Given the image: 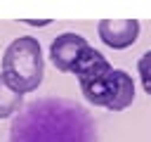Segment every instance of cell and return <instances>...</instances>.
I'll return each instance as SVG.
<instances>
[{"mask_svg":"<svg viewBox=\"0 0 151 142\" xmlns=\"http://www.w3.org/2000/svg\"><path fill=\"white\" fill-rule=\"evenodd\" d=\"M21 97L24 95L12 90L7 85V80L0 76V118H9L12 114H17L19 106H21Z\"/></svg>","mask_w":151,"mask_h":142,"instance_id":"8","label":"cell"},{"mask_svg":"<svg viewBox=\"0 0 151 142\" xmlns=\"http://www.w3.org/2000/svg\"><path fill=\"white\" fill-rule=\"evenodd\" d=\"M80 88H83L85 99L90 104H94V106L109 109V104L113 102V80H111V73L104 76V78H94V80H83Z\"/></svg>","mask_w":151,"mask_h":142,"instance_id":"7","label":"cell"},{"mask_svg":"<svg viewBox=\"0 0 151 142\" xmlns=\"http://www.w3.org/2000/svg\"><path fill=\"white\" fill-rule=\"evenodd\" d=\"M113 71V66L109 64V59L99 52V50H94L92 45L80 54V59L76 62V66H73V71L71 73H76L78 76V80L83 83V80H94V78H104V76H109Z\"/></svg>","mask_w":151,"mask_h":142,"instance_id":"5","label":"cell"},{"mask_svg":"<svg viewBox=\"0 0 151 142\" xmlns=\"http://www.w3.org/2000/svg\"><path fill=\"white\" fill-rule=\"evenodd\" d=\"M137 71H139V80L146 95H151V50H146L139 62H137Z\"/></svg>","mask_w":151,"mask_h":142,"instance_id":"9","label":"cell"},{"mask_svg":"<svg viewBox=\"0 0 151 142\" xmlns=\"http://www.w3.org/2000/svg\"><path fill=\"white\" fill-rule=\"evenodd\" d=\"M9 142H94V125L68 99H38L12 121Z\"/></svg>","mask_w":151,"mask_h":142,"instance_id":"1","label":"cell"},{"mask_svg":"<svg viewBox=\"0 0 151 142\" xmlns=\"http://www.w3.org/2000/svg\"><path fill=\"white\" fill-rule=\"evenodd\" d=\"M0 76L19 95H28V92L38 90L42 83V76H45L42 47H40L38 38H33V36L14 38L5 47Z\"/></svg>","mask_w":151,"mask_h":142,"instance_id":"2","label":"cell"},{"mask_svg":"<svg viewBox=\"0 0 151 142\" xmlns=\"http://www.w3.org/2000/svg\"><path fill=\"white\" fill-rule=\"evenodd\" d=\"M21 24H28V26H50V19H21Z\"/></svg>","mask_w":151,"mask_h":142,"instance_id":"10","label":"cell"},{"mask_svg":"<svg viewBox=\"0 0 151 142\" xmlns=\"http://www.w3.org/2000/svg\"><path fill=\"white\" fill-rule=\"evenodd\" d=\"M87 40L80 33H59L52 43H50V59L59 71H73L76 62L80 59V54L87 50Z\"/></svg>","mask_w":151,"mask_h":142,"instance_id":"4","label":"cell"},{"mask_svg":"<svg viewBox=\"0 0 151 142\" xmlns=\"http://www.w3.org/2000/svg\"><path fill=\"white\" fill-rule=\"evenodd\" d=\"M139 21L137 19H101L97 24V33L104 45L111 50H125L137 43L139 38Z\"/></svg>","mask_w":151,"mask_h":142,"instance_id":"3","label":"cell"},{"mask_svg":"<svg viewBox=\"0 0 151 142\" xmlns=\"http://www.w3.org/2000/svg\"><path fill=\"white\" fill-rule=\"evenodd\" d=\"M111 80H113V102L109 104V111H123L134 102V83L130 73L123 69H113Z\"/></svg>","mask_w":151,"mask_h":142,"instance_id":"6","label":"cell"}]
</instances>
